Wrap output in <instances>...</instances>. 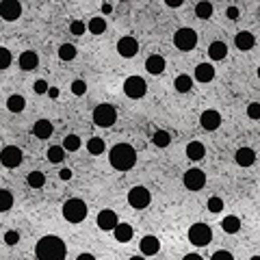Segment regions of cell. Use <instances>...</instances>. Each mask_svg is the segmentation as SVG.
I'll list each match as a JSON object with an SVG mask.
<instances>
[{
  "label": "cell",
  "mask_w": 260,
  "mask_h": 260,
  "mask_svg": "<svg viewBox=\"0 0 260 260\" xmlns=\"http://www.w3.org/2000/svg\"><path fill=\"white\" fill-rule=\"evenodd\" d=\"M35 256H37V260H65V256H68V245H65L61 236L46 234L35 245Z\"/></svg>",
  "instance_id": "6da1fadb"
},
{
  "label": "cell",
  "mask_w": 260,
  "mask_h": 260,
  "mask_svg": "<svg viewBox=\"0 0 260 260\" xmlns=\"http://www.w3.org/2000/svg\"><path fill=\"white\" fill-rule=\"evenodd\" d=\"M108 163L117 171H128L137 165V150L130 143H117L108 152Z\"/></svg>",
  "instance_id": "7a4b0ae2"
},
{
  "label": "cell",
  "mask_w": 260,
  "mask_h": 260,
  "mask_svg": "<svg viewBox=\"0 0 260 260\" xmlns=\"http://www.w3.org/2000/svg\"><path fill=\"white\" fill-rule=\"evenodd\" d=\"M63 217H65V221H70V223H81L85 221V217H87V204L83 200H78V198H70L68 202L63 204Z\"/></svg>",
  "instance_id": "3957f363"
},
{
  "label": "cell",
  "mask_w": 260,
  "mask_h": 260,
  "mask_svg": "<svg viewBox=\"0 0 260 260\" xmlns=\"http://www.w3.org/2000/svg\"><path fill=\"white\" fill-rule=\"evenodd\" d=\"M115 121H117V111H115L113 104H98L93 108V124L100 128H111Z\"/></svg>",
  "instance_id": "277c9868"
},
{
  "label": "cell",
  "mask_w": 260,
  "mask_h": 260,
  "mask_svg": "<svg viewBox=\"0 0 260 260\" xmlns=\"http://www.w3.org/2000/svg\"><path fill=\"white\" fill-rule=\"evenodd\" d=\"M173 46H176L178 50H182V52H189V50H193L195 46H198V33L193 31V28H178L176 33H173Z\"/></svg>",
  "instance_id": "5b68a950"
},
{
  "label": "cell",
  "mask_w": 260,
  "mask_h": 260,
  "mask_svg": "<svg viewBox=\"0 0 260 260\" xmlns=\"http://www.w3.org/2000/svg\"><path fill=\"white\" fill-rule=\"evenodd\" d=\"M213 241V230L206 226V223H193L189 228V243L195 247H206L208 243Z\"/></svg>",
  "instance_id": "8992f818"
},
{
  "label": "cell",
  "mask_w": 260,
  "mask_h": 260,
  "mask_svg": "<svg viewBox=\"0 0 260 260\" xmlns=\"http://www.w3.org/2000/svg\"><path fill=\"white\" fill-rule=\"evenodd\" d=\"M152 202V193L146 189V186H133V189L128 191V204L137 208V211H143V208H148Z\"/></svg>",
  "instance_id": "52a82bcc"
},
{
  "label": "cell",
  "mask_w": 260,
  "mask_h": 260,
  "mask_svg": "<svg viewBox=\"0 0 260 260\" xmlns=\"http://www.w3.org/2000/svg\"><path fill=\"white\" fill-rule=\"evenodd\" d=\"M146 91H148V85H146V81H143L141 76H128L124 81V93L128 98L139 100V98L146 96Z\"/></svg>",
  "instance_id": "ba28073f"
},
{
  "label": "cell",
  "mask_w": 260,
  "mask_h": 260,
  "mask_svg": "<svg viewBox=\"0 0 260 260\" xmlns=\"http://www.w3.org/2000/svg\"><path fill=\"white\" fill-rule=\"evenodd\" d=\"M182 182H184V186L189 191H202L204 189V184H206V173L202 169H198V167H191V169H186Z\"/></svg>",
  "instance_id": "9c48e42d"
},
{
  "label": "cell",
  "mask_w": 260,
  "mask_h": 260,
  "mask_svg": "<svg viewBox=\"0 0 260 260\" xmlns=\"http://www.w3.org/2000/svg\"><path fill=\"white\" fill-rule=\"evenodd\" d=\"M0 161L7 169H16L22 165V150L18 146H7L3 148V154H0Z\"/></svg>",
  "instance_id": "30bf717a"
},
{
  "label": "cell",
  "mask_w": 260,
  "mask_h": 260,
  "mask_svg": "<svg viewBox=\"0 0 260 260\" xmlns=\"http://www.w3.org/2000/svg\"><path fill=\"white\" fill-rule=\"evenodd\" d=\"M0 16H3L5 22H16L22 16V5L18 0H5L0 5Z\"/></svg>",
  "instance_id": "8fae6325"
},
{
  "label": "cell",
  "mask_w": 260,
  "mask_h": 260,
  "mask_svg": "<svg viewBox=\"0 0 260 260\" xmlns=\"http://www.w3.org/2000/svg\"><path fill=\"white\" fill-rule=\"evenodd\" d=\"M117 52H119V56H124V59H133V56L139 52V41H137L135 37H121L119 41H117Z\"/></svg>",
  "instance_id": "7c38bea8"
},
{
  "label": "cell",
  "mask_w": 260,
  "mask_h": 260,
  "mask_svg": "<svg viewBox=\"0 0 260 260\" xmlns=\"http://www.w3.org/2000/svg\"><path fill=\"white\" fill-rule=\"evenodd\" d=\"M117 215H115V211H108V208H104V211L98 213V228L104 230V232H113L115 228H117Z\"/></svg>",
  "instance_id": "4fadbf2b"
},
{
  "label": "cell",
  "mask_w": 260,
  "mask_h": 260,
  "mask_svg": "<svg viewBox=\"0 0 260 260\" xmlns=\"http://www.w3.org/2000/svg\"><path fill=\"white\" fill-rule=\"evenodd\" d=\"M200 124L204 130H208V133H213V130H217L221 126V115L215 111V108H208V111H204L200 115Z\"/></svg>",
  "instance_id": "5bb4252c"
},
{
  "label": "cell",
  "mask_w": 260,
  "mask_h": 260,
  "mask_svg": "<svg viewBox=\"0 0 260 260\" xmlns=\"http://www.w3.org/2000/svg\"><path fill=\"white\" fill-rule=\"evenodd\" d=\"M234 161L238 167H251L256 163V152L251 148H238L234 154Z\"/></svg>",
  "instance_id": "9a60e30c"
},
{
  "label": "cell",
  "mask_w": 260,
  "mask_h": 260,
  "mask_svg": "<svg viewBox=\"0 0 260 260\" xmlns=\"http://www.w3.org/2000/svg\"><path fill=\"white\" fill-rule=\"evenodd\" d=\"M54 133V126H52V121H48V119H37L35 121V126H33V135L37 137V139H50Z\"/></svg>",
  "instance_id": "2e32d148"
},
{
  "label": "cell",
  "mask_w": 260,
  "mask_h": 260,
  "mask_svg": "<svg viewBox=\"0 0 260 260\" xmlns=\"http://www.w3.org/2000/svg\"><path fill=\"white\" fill-rule=\"evenodd\" d=\"M139 247H141L143 256H154V254L161 251V243H158L156 236H143L141 243H139Z\"/></svg>",
  "instance_id": "e0dca14e"
},
{
  "label": "cell",
  "mask_w": 260,
  "mask_h": 260,
  "mask_svg": "<svg viewBox=\"0 0 260 260\" xmlns=\"http://www.w3.org/2000/svg\"><path fill=\"white\" fill-rule=\"evenodd\" d=\"M18 63H20V68L24 70V72H33L39 65V56H37V52H33V50H26V52L20 54V61Z\"/></svg>",
  "instance_id": "ac0fdd59"
},
{
  "label": "cell",
  "mask_w": 260,
  "mask_h": 260,
  "mask_svg": "<svg viewBox=\"0 0 260 260\" xmlns=\"http://www.w3.org/2000/svg\"><path fill=\"white\" fill-rule=\"evenodd\" d=\"M234 46L238 50H251L256 46V37L249 31H241V33H236V37H234Z\"/></svg>",
  "instance_id": "d6986e66"
},
{
  "label": "cell",
  "mask_w": 260,
  "mask_h": 260,
  "mask_svg": "<svg viewBox=\"0 0 260 260\" xmlns=\"http://www.w3.org/2000/svg\"><path fill=\"white\" fill-rule=\"evenodd\" d=\"M146 70L150 72L152 76L163 74V72H165V59H163L161 54H152V56H148V61H146Z\"/></svg>",
  "instance_id": "ffe728a7"
},
{
  "label": "cell",
  "mask_w": 260,
  "mask_h": 260,
  "mask_svg": "<svg viewBox=\"0 0 260 260\" xmlns=\"http://www.w3.org/2000/svg\"><path fill=\"white\" fill-rule=\"evenodd\" d=\"M195 78H198L200 83H211L215 78V68L211 63H200L198 68H195Z\"/></svg>",
  "instance_id": "44dd1931"
},
{
  "label": "cell",
  "mask_w": 260,
  "mask_h": 260,
  "mask_svg": "<svg viewBox=\"0 0 260 260\" xmlns=\"http://www.w3.org/2000/svg\"><path fill=\"white\" fill-rule=\"evenodd\" d=\"M208 56H211L213 61H223L228 56V46L223 41H213L211 46H208Z\"/></svg>",
  "instance_id": "7402d4cb"
},
{
  "label": "cell",
  "mask_w": 260,
  "mask_h": 260,
  "mask_svg": "<svg viewBox=\"0 0 260 260\" xmlns=\"http://www.w3.org/2000/svg\"><path fill=\"white\" fill-rule=\"evenodd\" d=\"M113 234H115V238H117L119 243H128L130 238H133V234H135V230H133V226L130 223H117V228L113 230Z\"/></svg>",
  "instance_id": "603a6c76"
},
{
  "label": "cell",
  "mask_w": 260,
  "mask_h": 260,
  "mask_svg": "<svg viewBox=\"0 0 260 260\" xmlns=\"http://www.w3.org/2000/svg\"><path fill=\"white\" fill-rule=\"evenodd\" d=\"M186 156H189L191 161H202V158L206 156V148H204V143H200V141H191L189 146H186Z\"/></svg>",
  "instance_id": "cb8c5ba5"
},
{
  "label": "cell",
  "mask_w": 260,
  "mask_h": 260,
  "mask_svg": "<svg viewBox=\"0 0 260 260\" xmlns=\"http://www.w3.org/2000/svg\"><path fill=\"white\" fill-rule=\"evenodd\" d=\"M221 228H223V232L226 234H236L238 230H241V219L234 215H228L226 219L221 221Z\"/></svg>",
  "instance_id": "d4e9b609"
},
{
  "label": "cell",
  "mask_w": 260,
  "mask_h": 260,
  "mask_svg": "<svg viewBox=\"0 0 260 260\" xmlns=\"http://www.w3.org/2000/svg\"><path fill=\"white\" fill-rule=\"evenodd\" d=\"M173 87H176V91H180V93H189L193 87V78L186 74H180V76H176V81H173Z\"/></svg>",
  "instance_id": "484cf974"
},
{
  "label": "cell",
  "mask_w": 260,
  "mask_h": 260,
  "mask_svg": "<svg viewBox=\"0 0 260 260\" xmlns=\"http://www.w3.org/2000/svg\"><path fill=\"white\" fill-rule=\"evenodd\" d=\"M24 106H26V100L22 96H18V93H16V96L7 98V108H9L11 113H22V111H24Z\"/></svg>",
  "instance_id": "4316f807"
},
{
  "label": "cell",
  "mask_w": 260,
  "mask_h": 260,
  "mask_svg": "<svg viewBox=\"0 0 260 260\" xmlns=\"http://www.w3.org/2000/svg\"><path fill=\"white\" fill-rule=\"evenodd\" d=\"M26 182L31 189H41L43 184H46V173H41V171H31L28 173V178H26Z\"/></svg>",
  "instance_id": "83f0119b"
},
{
  "label": "cell",
  "mask_w": 260,
  "mask_h": 260,
  "mask_svg": "<svg viewBox=\"0 0 260 260\" xmlns=\"http://www.w3.org/2000/svg\"><path fill=\"white\" fill-rule=\"evenodd\" d=\"M152 141H154L156 148H167L171 143V135L167 133V130H156L154 137H152Z\"/></svg>",
  "instance_id": "f1b7e54d"
},
{
  "label": "cell",
  "mask_w": 260,
  "mask_h": 260,
  "mask_svg": "<svg viewBox=\"0 0 260 260\" xmlns=\"http://www.w3.org/2000/svg\"><path fill=\"white\" fill-rule=\"evenodd\" d=\"M195 16L200 20H211L213 18V5L211 3H198L195 5Z\"/></svg>",
  "instance_id": "f546056e"
},
{
  "label": "cell",
  "mask_w": 260,
  "mask_h": 260,
  "mask_svg": "<svg viewBox=\"0 0 260 260\" xmlns=\"http://www.w3.org/2000/svg\"><path fill=\"white\" fill-rule=\"evenodd\" d=\"M63 158H65V148L63 146H52L48 150V161L52 165H59Z\"/></svg>",
  "instance_id": "4dcf8cb0"
},
{
  "label": "cell",
  "mask_w": 260,
  "mask_h": 260,
  "mask_svg": "<svg viewBox=\"0 0 260 260\" xmlns=\"http://www.w3.org/2000/svg\"><path fill=\"white\" fill-rule=\"evenodd\" d=\"M63 148H65V152H78L81 150V137L78 135H68L63 139Z\"/></svg>",
  "instance_id": "1f68e13d"
},
{
  "label": "cell",
  "mask_w": 260,
  "mask_h": 260,
  "mask_svg": "<svg viewBox=\"0 0 260 260\" xmlns=\"http://www.w3.org/2000/svg\"><path fill=\"white\" fill-rule=\"evenodd\" d=\"M59 59L61 61H74L76 59V46H72V43H63L59 48Z\"/></svg>",
  "instance_id": "d6a6232c"
},
{
  "label": "cell",
  "mask_w": 260,
  "mask_h": 260,
  "mask_svg": "<svg viewBox=\"0 0 260 260\" xmlns=\"http://www.w3.org/2000/svg\"><path fill=\"white\" fill-rule=\"evenodd\" d=\"M11 206H13V195L9 189H0V211L7 213V211H11Z\"/></svg>",
  "instance_id": "836d02e7"
},
{
  "label": "cell",
  "mask_w": 260,
  "mask_h": 260,
  "mask_svg": "<svg viewBox=\"0 0 260 260\" xmlns=\"http://www.w3.org/2000/svg\"><path fill=\"white\" fill-rule=\"evenodd\" d=\"M89 31H91L93 35H102V33L106 31V20H104V18H91Z\"/></svg>",
  "instance_id": "e575fe53"
},
{
  "label": "cell",
  "mask_w": 260,
  "mask_h": 260,
  "mask_svg": "<svg viewBox=\"0 0 260 260\" xmlns=\"http://www.w3.org/2000/svg\"><path fill=\"white\" fill-rule=\"evenodd\" d=\"M87 150H89V154H102L104 152V141L100 139V137H93V139H89V143H87Z\"/></svg>",
  "instance_id": "d590c367"
},
{
  "label": "cell",
  "mask_w": 260,
  "mask_h": 260,
  "mask_svg": "<svg viewBox=\"0 0 260 260\" xmlns=\"http://www.w3.org/2000/svg\"><path fill=\"white\" fill-rule=\"evenodd\" d=\"M13 61V56L11 52L7 48H0V70H9V65Z\"/></svg>",
  "instance_id": "8d00e7d4"
},
{
  "label": "cell",
  "mask_w": 260,
  "mask_h": 260,
  "mask_svg": "<svg viewBox=\"0 0 260 260\" xmlns=\"http://www.w3.org/2000/svg\"><path fill=\"white\" fill-rule=\"evenodd\" d=\"M208 211H211V213H221L223 211V200L221 198H217V195H213V198L211 200H208Z\"/></svg>",
  "instance_id": "74e56055"
},
{
  "label": "cell",
  "mask_w": 260,
  "mask_h": 260,
  "mask_svg": "<svg viewBox=\"0 0 260 260\" xmlns=\"http://www.w3.org/2000/svg\"><path fill=\"white\" fill-rule=\"evenodd\" d=\"M72 93H74V96H85V93H87L85 81H74V83H72Z\"/></svg>",
  "instance_id": "f35d334b"
},
{
  "label": "cell",
  "mask_w": 260,
  "mask_h": 260,
  "mask_svg": "<svg viewBox=\"0 0 260 260\" xmlns=\"http://www.w3.org/2000/svg\"><path fill=\"white\" fill-rule=\"evenodd\" d=\"M85 28H87V26L83 24V22H81V20H76V22H72V24H70V33L78 37V35H83V33H85Z\"/></svg>",
  "instance_id": "ab89813d"
},
{
  "label": "cell",
  "mask_w": 260,
  "mask_h": 260,
  "mask_svg": "<svg viewBox=\"0 0 260 260\" xmlns=\"http://www.w3.org/2000/svg\"><path fill=\"white\" fill-rule=\"evenodd\" d=\"M247 115L251 119H260V102H251L247 106Z\"/></svg>",
  "instance_id": "60d3db41"
},
{
  "label": "cell",
  "mask_w": 260,
  "mask_h": 260,
  "mask_svg": "<svg viewBox=\"0 0 260 260\" xmlns=\"http://www.w3.org/2000/svg\"><path fill=\"white\" fill-rule=\"evenodd\" d=\"M211 260H234V256L230 254L228 249H219V251H215V254L211 256Z\"/></svg>",
  "instance_id": "b9f144b4"
},
{
  "label": "cell",
  "mask_w": 260,
  "mask_h": 260,
  "mask_svg": "<svg viewBox=\"0 0 260 260\" xmlns=\"http://www.w3.org/2000/svg\"><path fill=\"white\" fill-rule=\"evenodd\" d=\"M5 243H7V245H16V243H20V234L16 232V230H9V232L5 234Z\"/></svg>",
  "instance_id": "7bdbcfd3"
},
{
  "label": "cell",
  "mask_w": 260,
  "mask_h": 260,
  "mask_svg": "<svg viewBox=\"0 0 260 260\" xmlns=\"http://www.w3.org/2000/svg\"><path fill=\"white\" fill-rule=\"evenodd\" d=\"M33 89H35V93H48V91H50V89H48V83H46V81H35Z\"/></svg>",
  "instance_id": "ee69618b"
},
{
  "label": "cell",
  "mask_w": 260,
  "mask_h": 260,
  "mask_svg": "<svg viewBox=\"0 0 260 260\" xmlns=\"http://www.w3.org/2000/svg\"><path fill=\"white\" fill-rule=\"evenodd\" d=\"M226 16H228V20L236 22V20H238V16H241V11H238L236 7H228V9H226Z\"/></svg>",
  "instance_id": "f6af8a7d"
},
{
  "label": "cell",
  "mask_w": 260,
  "mask_h": 260,
  "mask_svg": "<svg viewBox=\"0 0 260 260\" xmlns=\"http://www.w3.org/2000/svg\"><path fill=\"white\" fill-rule=\"evenodd\" d=\"M59 178H61V180H70V178H72V169H68V167H65V169H61Z\"/></svg>",
  "instance_id": "bcb514c9"
},
{
  "label": "cell",
  "mask_w": 260,
  "mask_h": 260,
  "mask_svg": "<svg viewBox=\"0 0 260 260\" xmlns=\"http://www.w3.org/2000/svg\"><path fill=\"white\" fill-rule=\"evenodd\" d=\"M180 5H182V0H167V7H171V9H176Z\"/></svg>",
  "instance_id": "7dc6e473"
},
{
  "label": "cell",
  "mask_w": 260,
  "mask_h": 260,
  "mask_svg": "<svg viewBox=\"0 0 260 260\" xmlns=\"http://www.w3.org/2000/svg\"><path fill=\"white\" fill-rule=\"evenodd\" d=\"M182 260H204V258H202L200 254H186Z\"/></svg>",
  "instance_id": "c3c4849f"
},
{
  "label": "cell",
  "mask_w": 260,
  "mask_h": 260,
  "mask_svg": "<svg viewBox=\"0 0 260 260\" xmlns=\"http://www.w3.org/2000/svg\"><path fill=\"white\" fill-rule=\"evenodd\" d=\"M76 260H96V256H91V254H78Z\"/></svg>",
  "instance_id": "681fc988"
},
{
  "label": "cell",
  "mask_w": 260,
  "mask_h": 260,
  "mask_svg": "<svg viewBox=\"0 0 260 260\" xmlns=\"http://www.w3.org/2000/svg\"><path fill=\"white\" fill-rule=\"evenodd\" d=\"M111 11H113V7H111V5H102V13H104V16H108Z\"/></svg>",
  "instance_id": "f907efd6"
},
{
  "label": "cell",
  "mask_w": 260,
  "mask_h": 260,
  "mask_svg": "<svg viewBox=\"0 0 260 260\" xmlns=\"http://www.w3.org/2000/svg\"><path fill=\"white\" fill-rule=\"evenodd\" d=\"M48 96H50V98H56V96H59V89H50Z\"/></svg>",
  "instance_id": "816d5d0a"
},
{
  "label": "cell",
  "mask_w": 260,
  "mask_h": 260,
  "mask_svg": "<svg viewBox=\"0 0 260 260\" xmlns=\"http://www.w3.org/2000/svg\"><path fill=\"white\" fill-rule=\"evenodd\" d=\"M130 260H146V258H143V256H133Z\"/></svg>",
  "instance_id": "f5cc1de1"
},
{
  "label": "cell",
  "mask_w": 260,
  "mask_h": 260,
  "mask_svg": "<svg viewBox=\"0 0 260 260\" xmlns=\"http://www.w3.org/2000/svg\"><path fill=\"white\" fill-rule=\"evenodd\" d=\"M251 260H260V256H254V258H251Z\"/></svg>",
  "instance_id": "db71d44e"
},
{
  "label": "cell",
  "mask_w": 260,
  "mask_h": 260,
  "mask_svg": "<svg viewBox=\"0 0 260 260\" xmlns=\"http://www.w3.org/2000/svg\"><path fill=\"white\" fill-rule=\"evenodd\" d=\"M258 78H260V68H258Z\"/></svg>",
  "instance_id": "11a10c76"
}]
</instances>
